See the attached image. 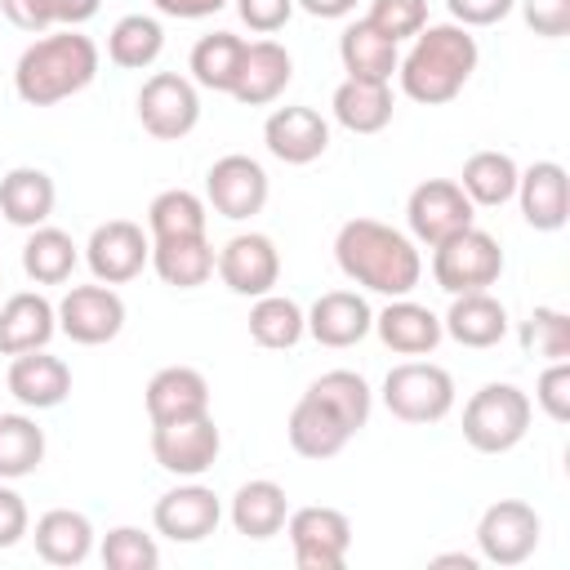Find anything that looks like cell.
I'll return each instance as SVG.
<instances>
[{
  "instance_id": "20",
  "label": "cell",
  "mask_w": 570,
  "mask_h": 570,
  "mask_svg": "<svg viewBox=\"0 0 570 570\" xmlns=\"http://www.w3.org/2000/svg\"><path fill=\"white\" fill-rule=\"evenodd\" d=\"M517 205L521 218L534 232H561L570 218V178L557 160H534L517 178Z\"/></svg>"
},
{
  "instance_id": "22",
  "label": "cell",
  "mask_w": 570,
  "mask_h": 570,
  "mask_svg": "<svg viewBox=\"0 0 570 570\" xmlns=\"http://www.w3.org/2000/svg\"><path fill=\"white\" fill-rule=\"evenodd\" d=\"M294 80V58L285 45L276 40H245V58H240V76H236V89L232 98L245 102V107H267L285 94V85Z\"/></svg>"
},
{
  "instance_id": "27",
  "label": "cell",
  "mask_w": 570,
  "mask_h": 570,
  "mask_svg": "<svg viewBox=\"0 0 570 570\" xmlns=\"http://www.w3.org/2000/svg\"><path fill=\"white\" fill-rule=\"evenodd\" d=\"M53 205H58V187H53V178H49L45 169L18 165V169H9V174L0 178V218H4V223L31 232V227L49 223Z\"/></svg>"
},
{
  "instance_id": "47",
  "label": "cell",
  "mask_w": 570,
  "mask_h": 570,
  "mask_svg": "<svg viewBox=\"0 0 570 570\" xmlns=\"http://www.w3.org/2000/svg\"><path fill=\"white\" fill-rule=\"evenodd\" d=\"M27 534H31V512H27L22 494L0 481V552L4 548H18Z\"/></svg>"
},
{
  "instance_id": "36",
  "label": "cell",
  "mask_w": 570,
  "mask_h": 570,
  "mask_svg": "<svg viewBox=\"0 0 570 570\" xmlns=\"http://www.w3.org/2000/svg\"><path fill=\"white\" fill-rule=\"evenodd\" d=\"M307 334V312L289 298V294H263V298H254V307H249V338L258 343V347H272V352H285V347H294L298 338Z\"/></svg>"
},
{
  "instance_id": "12",
  "label": "cell",
  "mask_w": 570,
  "mask_h": 570,
  "mask_svg": "<svg viewBox=\"0 0 570 570\" xmlns=\"http://www.w3.org/2000/svg\"><path fill=\"white\" fill-rule=\"evenodd\" d=\"M267 169L254 160V156H218L205 174V205L218 214V218H232V223H245L254 214H263L267 205Z\"/></svg>"
},
{
  "instance_id": "7",
  "label": "cell",
  "mask_w": 570,
  "mask_h": 570,
  "mask_svg": "<svg viewBox=\"0 0 570 570\" xmlns=\"http://www.w3.org/2000/svg\"><path fill=\"white\" fill-rule=\"evenodd\" d=\"M138 125L160 138V142H178L200 125V94L191 76L178 71H156L142 80L138 89Z\"/></svg>"
},
{
  "instance_id": "3",
  "label": "cell",
  "mask_w": 570,
  "mask_h": 570,
  "mask_svg": "<svg viewBox=\"0 0 570 570\" xmlns=\"http://www.w3.org/2000/svg\"><path fill=\"white\" fill-rule=\"evenodd\" d=\"M98 76V45L80 27H62L22 49L13 67V94L27 107H53L89 89Z\"/></svg>"
},
{
  "instance_id": "23",
  "label": "cell",
  "mask_w": 570,
  "mask_h": 570,
  "mask_svg": "<svg viewBox=\"0 0 570 570\" xmlns=\"http://www.w3.org/2000/svg\"><path fill=\"white\" fill-rule=\"evenodd\" d=\"M374 330V312L356 289H330L307 307V334L321 347H356Z\"/></svg>"
},
{
  "instance_id": "35",
  "label": "cell",
  "mask_w": 570,
  "mask_h": 570,
  "mask_svg": "<svg viewBox=\"0 0 570 570\" xmlns=\"http://www.w3.org/2000/svg\"><path fill=\"white\" fill-rule=\"evenodd\" d=\"M240 58H245V40L236 31H209L191 45V80L200 89H214V94H232L236 89V76H240Z\"/></svg>"
},
{
  "instance_id": "14",
  "label": "cell",
  "mask_w": 570,
  "mask_h": 570,
  "mask_svg": "<svg viewBox=\"0 0 570 570\" xmlns=\"http://www.w3.org/2000/svg\"><path fill=\"white\" fill-rule=\"evenodd\" d=\"M85 263H89L94 281L125 285V281H134L151 263V236L138 223H129V218H107V223H98L89 232Z\"/></svg>"
},
{
  "instance_id": "17",
  "label": "cell",
  "mask_w": 570,
  "mask_h": 570,
  "mask_svg": "<svg viewBox=\"0 0 570 570\" xmlns=\"http://www.w3.org/2000/svg\"><path fill=\"white\" fill-rule=\"evenodd\" d=\"M285 436H289V450H294V454L321 463V459H334V454L356 436V428H352L321 392L307 387V392L294 401V410H289Z\"/></svg>"
},
{
  "instance_id": "11",
  "label": "cell",
  "mask_w": 570,
  "mask_h": 570,
  "mask_svg": "<svg viewBox=\"0 0 570 570\" xmlns=\"http://www.w3.org/2000/svg\"><path fill=\"white\" fill-rule=\"evenodd\" d=\"M223 450V432L214 423V414H196V419H178V423H151V454L169 476H205L218 463Z\"/></svg>"
},
{
  "instance_id": "33",
  "label": "cell",
  "mask_w": 570,
  "mask_h": 570,
  "mask_svg": "<svg viewBox=\"0 0 570 570\" xmlns=\"http://www.w3.org/2000/svg\"><path fill=\"white\" fill-rule=\"evenodd\" d=\"M517 178H521V165H517L508 151L485 147V151H472V156L463 160V174H459L454 183L468 191L472 205L494 209V205H508V200L517 196Z\"/></svg>"
},
{
  "instance_id": "15",
  "label": "cell",
  "mask_w": 570,
  "mask_h": 570,
  "mask_svg": "<svg viewBox=\"0 0 570 570\" xmlns=\"http://www.w3.org/2000/svg\"><path fill=\"white\" fill-rule=\"evenodd\" d=\"M214 272L223 276V285L240 298H263L276 289L281 281V249L272 236L263 232H236L218 258H214Z\"/></svg>"
},
{
  "instance_id": "10",
  "label": "cell",
  "mask_w": 570,
  "mask_h": 570,
  "mask_svg": "<svg viewBox=\"0 0 570 570\" xmlns=\"http://www.w3.org/2000/svg\"><path fill=\"white\" fill-rule=\"evenodd\" d=\"M476 218V205L468 200V191L454 183V178H423L410 200H405V223H410V240L419 245H441L450 240L454 232L472 227Z\"/></svg>"
},
{
  "instance_id": "48",
  "label": "cell",
  "mask_w": 570,
  "mask_h": 570,
  "mask_svg": "<svg viewBox=\"0 0 570 570\" xmlns=\"http://www.w3.org/2000/svg\"><path fill=\"white\" fill-rule=\"evenodd\" d=\"M445 9H450V22H459V27H494V22H503L512 9H517V0H445Z\"/></svg>"
},
{
  "instance_id": "4",
  "label": "cell",
  "mask_w": 570,
  "mask_h": 570,
  "mask_svg": "<svg viewBox=\"0 0 570 570\" xmlns=\"http://www.w3.org/2000/svg\"><path fill=\"white\" fill-rule=\"evenodd\" d=\"M534 401L517 383H485L463 405V441L476 454H508L525 441Z\"/></svg>"
},
{
  "instance_id": "1",
  "label": "cell",
  "mask_w": 570,
  "mask_h": 570,
  "mask_svg": "<svg viewBox=\"0 0 570 570\" xmlns=\"http://www.w3.org/2000/svg\"><path fill=\"white\" fill-rule=\"evenodd\" d=\"M334 263L352 285L383 298H405L423 276L419 245L379 218H347L334 236Z\"/></svg>"
},
{
  "instance_id": "16",
  "label": "cell",
  "mask_w": 570,
  "mask_h": 570,
  "mask_svg": "<svg viewBox=\"0 0 570 570\" xmlns=\"http://www.w3.org/2000/svg\"><path fill=\"white\" fill-rule=\"evenodd\" d=\"M218 521H223V503H218V494H214L209 485H200L196 476H191L187 485L165 490V494L156 499V508H151L156 534H165V539H174V543H200V539H209V534L218 530Z\"/></svg>"
},
{
  "instance_id": "53",
  "label": "cell",
  "mask_w": 570,
  "mask_h": 570,
  "mask_svg": "<svg viewBox=\"0 0 570 570\" xmlns=\"http://www.w3.org/2000/svg\"><path fill=\"white\" fill-rule=\"evenodd\" d=\"M476 561L481 557H468V552H441V557H432V566H463V570H476Z\"/></svg>"
},
{
  "instance_id": "21",
  "label": "cell",
  "mask_w": 570,
  "mask_h": 570,
  "mask_svg": "<svg viewBox=\"0 0 570 570\" xmlns=\"http://www.w3.org/2000/svg\"><path fill=\"white\" fill-rule=\"evenodd\" d=\"M374 334L383 338L387 352L396 356H432L436 343L445 338L441 330V316L423 303H414L410 294L405 298H387L383 312H374Z\"/></svg>"
},
{
  "instance_id": "49",
  "label": "cell",
  "mask_w": 570,
  "mask_h": 570,
  "mask_svg": "<svg viewBox=\"0 0 570 570\" xmlns=\"http://www.w3.org/2000/svg\"><path fill=\"white\" fill-rule=\"evenodd\" d=\"M0 13L18 31H31V36H45L53 27V4L49 0H0Z\"/></svg>"
},
{
  "instance_id": "6",
  "label": "cell",
  "mask_w": 570,
  "mask_h": 570,
  "mask_svg": "<svg viewBox=\"0 0 570 570\" xmlns=\"http://www.w3.org/2000/svg\"><path fill=\"white\" fill-rule=\"evenodd\" d=\"M383 405L401 423H441L454 410V379L436 361H401L383 379Z\"/></svg>"
},
{
  "instance_id": "13",
  "label": "cell",
  "mask_w": 570,
  "mask_h": 570,
  "mask_svg": "<svg viewBox=\"0 0 570 570\" xmlns=\"http://www.w3.org/2000/svg\"><path fill=\"white\" fill-rule=\"evenodd\" d=\"M58 330L80 347H102L125 330V298L102 281L71 285L58 298Z\"/></svg>"
},
{
  "instance_id": "32",
  "label": "cell",
  "mask_w": 570,
  "mask_h": 570,
  "mask_svg": "<svg viewBox=\"0 0 570 570\" xmlns=\"http://www.w3.org/2000/svg\"><path fill=\"white\" fill-rule=\"evenodd\" d=\"M334 120L347 129V134H379L392 125V85L383 80H343L334 89Z\"/></svg>"
},
{
  "instance_id": "42",
  "label": "cell",
  "mask_w": 570,
  "mask_h": 570,
  "mask_svg": "<svg viewBox=\"0 0 570 570\" xmlns=\"http://www.w3.org/2000/svg\"><path fill=\"white\" fill-rule=\"evenodd\" d=\"M98 557H102L107 570H156L160 566V543L138 525H116V530L102 534Z\"/></svg>"
},
{
  "instance_id": "40",
  "label": "cell",
  "mask_w": 570,
  "mask_h": 570,
  "mask_svg": "<svg viewBox=\"0 0 570 570\" xmlns=\"http://www.w3.org/2000/svg\"><path fill=\"white\" fill-rule=\"evenodd\" d=\"M521 352L525 356H539V361H570V316L561 307H534L521 330Z\"/></svg>"
},
{
  "instance_id": "52",
  "label": "cell",
  "mask_w": 570,
  "mask_h": 570,
  "mask_svg": "<svg viewBox=\"0 0 570 570\" xmlns=\"http://www.w3.org/2000/svg\"><path fill=\"white\" fill-rule=\"evenodd\" d=\"M294 4L312 18H347L356 9V0H294Z\"/></svg>"
},
{
  "instance_id": "29",
  "label": "cell",
  "mask_w": 570,
  "mask_h": 570,
  "mask_svg": "<svg viewBox=\"0 0 570 570\" xmlns=\"http://www.w3.org/2000/svg\"><path fill=\"white\" fill-rule=\"evenodd\" d=\"M338 58H343V71L352 80H383V85H392L396 62H401V45L387 40L383 31H374L365 18H356L338 36Z\"/></svg>"
},
{
  "instance_id": "18",
  "label": "cell",
  "mask_w": 570,
  "mask_h": 570,
  "mask_svg": "<svg viewBox=\"0 0 570 570\" xmlns=\"http://www.w3.org/2000/svg\"><path fill=\"white\" fill-rule=\"evenodd\" d=\"M263 142L281 165H312L330 151V120L316 107H276L263 120Z\"/></svg>"
},
{
  "instance_id": "28",
  "label": "cell",
  "mask_w": 570,
  "mask_h": 570,
  "mask_svg": "<svg viewBox=\"0 0 570 570\" xmlns=\"http://www.w3.org/2000/svg\"><path fill=\"white\" fill-rule=\"evenodd\" d=\"M227 517H232L236 534H245V539H258V543H263V539H272V534H281V530H285L289 494H285L276 481L254 476V481H245V485L232 494Z\"/></svg>"
},
{
  "instance_id": "44",
  "label": "cell",
  "mask_w": 570,
  "mask_h": 570,
  "mask_svg": "<svg viewBox=\"0 0 570 570\" xmlns=\"http://www.w3.org/2000/svg\"><path fill=\"white\" fill-rule=\"evenodd\" d=\"M534 405L552 423H570V361H548L534 383Z\"/></svg>"
},
{
  "instance_id": "45",
  "label": "cell",
  "mask_w": 570,
  "mask_h": 570,
  "mask_svg": "<svg viewBox=\"0 0 570 570\" xmlns=\"http://www.w3.org/2000/svg\"><path fill=\"white\" fill-rule=\"evenodd\" d=\"M517 4L534 36H543V40L570 36V0H517Z\"/></svg>"
},
{
  "instance_id": "38",
  "label": "cell",
  "mask_w": 570,
  "mask_h": 570,
  "mask_svg": "<svg viewBox=\"0 0 570 570\" xmlns=\"http://www.w3.org/2000/svg\"><path fill=\"white\" fill-rule=\"evenodd\" d=\"M45 463V428L31 414H0V481L31 476Z\"/></svg>"
},
{
  "instance_id": "24",
  "label": "cell",
  "mask_w": 570,
  "mask_h": 570,
  "mask_svg": "<svg viewBox=\"0 0 570 570\" xmlns=\"http://www.w3.org/2000/svg\"><path fill=\"white\" fill-rule=\"evenodd\" d=\"M142 401H147L151 423L196 419V414H209V379L191 365H165V370L151 374Z\"/></svg>"
},
{
  "instance_id": "8",
  "label": "cell",
  "mask_w": 570,
  "mask_h": 570,
  "mask_svg": "<svg viewBox=\"0 0 570 570\" xmlns=\"http://www.w3.org/2000/svg\"><path fill=\"white\" fill-rule=\"evenodd\" d=\"M285 534L294 548L298 570H338L352 552V521L338 508L307 503L285 517Z\"/></svg>"
},
{
  "instance_id": "19",
  "label": "cell",
  "mask_w": 570,
  "mask_h": 570,
  "mask_svg": "<svg viewBox=\"0 0 570 570\" xmlns=\"http://www.w3.org/2000/svg\"><path fill=\"white\" fill-rule=\"evenodd\" d=\"M4 387L9 396L22 405V410H53L71 396V365L45 347L36 352H18L9 361V374H4Z\"/></svg>"
},
{
  "instance_id": "2",
  "label": "cell",
  "mask_w": 570,
  "mask_h": 570,
  "mask_svg": "<svg viewBox=\"0 0 570 570\" xmlns=\"http://www.w3.org/2000/svg\"><path fill=\"white\" fill-rule=\"evenodd\" d=\"M476 58H481V49H476V36L468 27H459V22H428L410 40L405 58L396 62V76H401L405 98H414L423 107H445L472 80Z\"/></svg>"
},
{
  "instance_id": "5",
  "label": "cell",
  "mask_w": 570,
  "mask_h": 570,
  "mask_svg": "<svg viewBox=\"0 0 570 570\" xmlns=\"http://www.w3.org/2000/svg\"><path fill=\"white\" fill-rule=\"evenodd\" d=\"M503 276V249L490 232H481L476 223L454 232L450 240L432 245V281L454 298V294H476L490 289Z\"/></svg>"
},
{
  "instance_id": "31",
  "label": "cell",
  "mask_w": 570,
  "mask_h": 570,
  "mask_svg": "<svg viewBox=\"0 0 570 570\" xmlns=\"http://www.w3.org/2000/svg\"><path fill=\"white\" fill-rule=\"evenodd\" d=\"M214 258L218 254H214V245H209L205 232L200 236H160V240H151V267L174 289L205 285L214 276Z\"/></svg>"
},
{
  "instance_id": "30",
  "label": "cell",
  "mask_w": 570,
  "mask_h": 570,
  "mask_svg": "<svg viewBox=\"0 0 570 570\" xmlns=\"http://www.w3.org/2000/svg\"><path fill=\"white\" fill-rule=\"evenodd\" d=\"M31 539H36L40 561H49V566H80L94 552V521L85 512H76V508H49L36 521Z\"/></svg>"
},
{
  "instance_id": "26",
  "label": "cell",
  "mask_w": 570,
  "mask_h": 570,
  "mask_svg": "<svg viewBox=\"0 0 570 570\" xmlns=\"http://www.w3.org/2000/svg\"><path fill=\"white\" fill-rule=\"evenodd\" d=\"M441 330L459 343V347H494L503 343L508 334V307L490 294V289H476V294H454L450 298V312L441 316Z\"/></svg>"
},
{
  "instance_id": "50",
  "label": "cell",
  "mask_w": 570,
  "mask_h": 570,
  "mask_svg": "<svg viewBox=\"0 0 570 570\" xmlns=\"http://www.w3.org/2000/svg\"><path fill=\"white\" fill-rule=\"evenodd\" d=\"M156 13L165 18H183V22H196V18H214L218 9H227L232 0H151Z\"/></svg>"
},
{
  "instance_id": "37",
  "label": "cell",
  "mask_w": 570,
  "mask_h": 570,
  "mask_svg": "<svg viewBox=\"0 0 570 570\" xmlns=\"http://www.w3.org/2000/svg\"><path fill=\"white\" fill-rule=\"evenodd\" d=\"M165 49V27L151 13H125L107 31V58L125 71H147Z\"/></svg>"
},
{
  "instance_id": "46",
  "label": "cell",
  "mask_w": 570,
  "mask_h": 570,
  "mask_svg": "<svg viewBox=\"0 0 570 570\" xmlns=\"http://www.w3.org/2000/svg\"><path fill=\"white\" fill-rule=\"evenodd\" d=\"M236 4V13H240V22L249 27V31H258V36H272V31H281L289 18H294V0H232Z\"/></svg>"
},
{
  "instance_id": "43",
  "label": "cell",
  "mask_w": 570,
  "mask_h": 570,
  "mask_svg": "<svg viewBox=\"0 0 570 570\" xmlns=\"http://www.w3.org/2000/svg\"><path fill=\"white\" fill-rule=\"evenodd\" d=\"M365 22L387 40H414L428 27V0H370Z\"/></svg>"
},
{
  "instance_id": "34",
  "label": "cell",
  "mask_w": 570,
  "mask_h": 570,
  "mask_svg": "<svg viewBox=\"0 0 570 570\" xmlns=\"http://www.w3.org/2000/svg\"><path fill=\"white\" fill-rule=\"evenodd\" d=\"M76 263H80V245L62 227H49V223L31 227V236L22 245V272H27V281H36V285H62V281H71Z\"/></svg>"
},
{
  "instance_id": "25",
  "label": "cell",
  "mask_w": 570,
  "mask_h": 570,
  "mask_svg": "<svg viewBox=\"0 0 570 570\" xmlns=\"http://www.w3.org/2000/svg\"><path fill=\"white\" fill-rule=\"evenodd\" d=\"M53 334H58V307L45 294L22 289L0 303V356L49 347Z\"/></svg>"
},
{
  "instance_id": "9",
  "label": "cell",
  "mask_w": 570,
  "mask_h": 570,
  "mask_svg": "<svg viewBox=\"0 0 570 570\" xmlns=\"http://www.w3.org/2000/svg\"><path fill=\"white\" fill-rule=\"evenodd\" d=\"M543 539V517L521 499H499L476 521V552L490 566H521Z\"/></svg>"
},
{
  "instance_id": "41",
  "label": "cell",
  "mask_w": 570,
  "mask_h": 570,
  "mask_svg": "<svg viewBox=\"0 0 570 570\" xmlns=\"http://www.w3.org/2000/svg\"><path fill=\"white\" fill-rule=\"evenodd\" d=\"M312 392H321L356 432L370 423V410H374V392L370 383L356 374V370H325L321 379H312Z\"/></svg>"
},
{
  "instance_id": "51",
  "label": "cell",
  "mask_w": 570,
  "mask_h": 570,
  "mask_svg": "<svg viewBox=\"0 0 570 570\" xmlns=\"http://www.w3.org/2000/svg\"><path fill=\"white\" fill-rule=\"evenodd\" d=\"M49 4H53V22H62V27H85V22L98 13L102 0H49Z\"/></svg>"
},
{
  "instance_id": "39",
  "label": "cell",
  "mask_w": 570,
  "mask_h": 570,
  "mask_svg": "<svg viewBox=\"0 0 570 570\" xmlns=\"http://www.w3.org/2000/svg\"><path fill=\"white\" fill-rule=\"evenodd\" d=\"M209 223V205L187 191V187H169L160 196H151L147 205V236L160 240V236H200Z\"/></svg>"
}]
</instances>
